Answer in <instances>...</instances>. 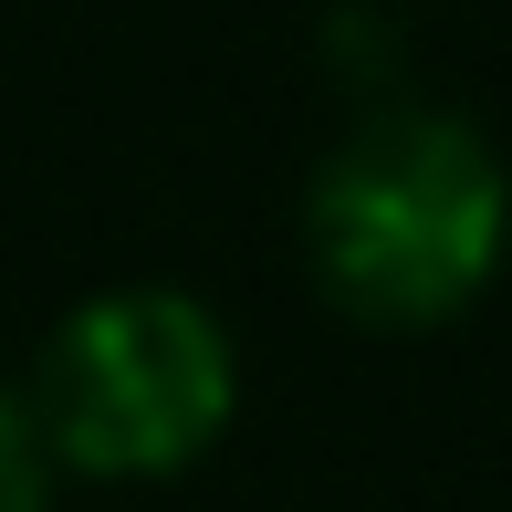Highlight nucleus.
Here are the masks:
<instances>
[{"mask_svg":"<svg viewBox=\"0 0 512 512\" xmlns=\"http://www.w3.org/2000/svg\"><path fill=\"white\" fill-rule=\"evenodd\" d=\"M502 251H512V168L450 105H377L324 147L304 189V262L324 304L377 335H429L471 314Z\"/></svg>","mask_w":512,"mask_h":512,"instance_id":"1","label":"nucleus"},{"mask_svg":"<svg viewBox=\"0 0 512 512\" xmlns=\"http://www.w3.org/2000/svg\"><path fill=\"white\" fill-rule=\"evenodd\" d=\"M21 408H32L53 471L168 481L230 429V408H241V345H230L220 304H199V293L115 283V293H84L42 335V366H32Z\"/></svg>","mask_w":512,"mask_h":512,"instance_id":"2","label":"nucleus"},{"mask_svg":"<svg viewBox=\"0 0 512 512\" xmlns=\"http://www.w3.org/2000/svg\"><path fill=\"white\" fill-rule=\"evenodd\" d=\"M0 512H53V460H42V429L11 387H0Z\"/></svg>","mask_w":512,"mask_h":512,"instance_id":"3","label":"nucleus"}]
</instances>
